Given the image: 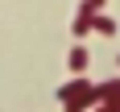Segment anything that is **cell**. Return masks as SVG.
Returning a JSON list of instances; mask_svg holds the SVG:
<instances>
[{
  "instance_id": "obj_1",
  "label": "cell",
  "mask_w": 120,
  "mask_h": 112,
  "mask_svg": "<svg viewBox=\"0 0 120 112\" xmlns=\"http://www.w3.org/2000/svg\"><path fill=\"white\" fill-rule=\"evenodd\" d=\"M58 104H62L66 112H87V108H95V104H99L95 83H91V79H83V75H75L71 83L58 87Z\"/></svg>"
},
{
  "instance_id": "obj_2",
  "label": "cell",
  "mask_w": 120,
  "mask_h": 112,
  "mask_svg": "<svg viewBox=\"0 0 120 112\" xmlns=\"http://www.w3.org/2000/svg\"><path fill=\"white\" fill-rule=\"evenodd\" d=\"M99 104H108L112 112H120V79H108V83H95Z\"/></svg>"
},
{
  "instance_id": "obj_3",
  "label": "cell",
  "mask_w": 120,
  "mask_h": 112,
  "mask_svg": "<svg viewBox=\"0 0 120 112\" xmlns=\"http://www.w3.org/2000/svg\"><path fill=\"white\" fill-rule=\"evenodd\" d=\"M91 33H99V37H116V21H112L108 12H95V17H91Z\"/></svg>"
},
{
  "instance_id": "obj_4",
  "label": "cell",
  "mask_w": 120,
  "mask_h": 112,
  "mask_svg": "<svg viewBox=\"0 0 120 112\" xmlns=\"http://www.w3.org/2000/svg\"><path fill=\"white\" fill-rule=\"evenodd\" d=\"M87 62H91V58H87V50H83V46H75V50H71V71H75V75H83V71H87Z\"/></svg>"
},
{
  "instance_id": "obj_5",
  "label": "cell",
  "mask_w": 120,
  "mask_h": 112,
  "mask_svg": "<svg viewBox=\"0 0 120 112\" xmlns=\"http://www.w3.org/2000/svg\"><path fill=\"white\" fill-rule=\"evenodd\" d=\"M71 33L75 37H87V33H91V17H75V21H71Z\"/></svg>"
},
{
  "instance_id": "obj_6",
  "label": "cell",
  "mask_w": 120,
  "mask_h": 112,
  "mask_svg": "<svg viewBox=\"0 0 120 112\" xmlns=\"http://www.w3.org/2000/svg\"><path fill=\"white\" fill-rule=\"evenodd\" d=\"M95 12H104V0H83L79 4V17H95Z\"/></svg>"
},
{
  "instance_id": "obj_7",
  "label": "cell",
  "mask_w": 120,
  "mask_h": 112,
  "mask_svg": "<svg viewBox=\"0 0 120 112\" xmlns=\"http://www.w3.org/2000/svg\"><path fill=\"white\" fill-rule=\"evenodd\" d=\"M95 112H112V108H108V104H95Z\"/></svg>"
},
{
  "instance_id": "obj_8",
  "label": "cell",
  "mask_w": 120,
  "mask_h": 112,
  "mask_svg": "<svg viewBox=\"0 0 120 112\" xmlns=\"http://www.w3.org/2000/svg\"><path fill=\"white\" fill-rule=\"evenodd\" d=\"M116 66H120V54H116Z\"/></svg>"
}]
</instances>
